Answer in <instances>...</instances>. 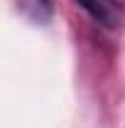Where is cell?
<instances>
[{
    "label": "cell",
    "mask_w": 125,
    "mask_h": 128,
    "mask_svg": "<svg viewBox=\"0 0 125 128\" xmlns=\"http://www.w3.org/2000/svg\"><path fill=\"white\" fill-rule=\"evenodd\" d=\"M17 10L37 25H47L54 15V0H15Z\"/></svg>",
    "instance_id": "6da1fadb"
},
{
    "label": "cell",
    "mask_w": 125,
    "mask_h": 128,
    "mask_svg": "<svg viewBox=\"0 0 125 128\" xmlns=\"http://www.w3.org/2000/svg\"><path fill=\"white\" fill-rule=\"evenodd\" d=\"M76 2L93 17V20L103 22V25H110V15H108V10H106V5H103L101 0H76Z\"/></svg>",
    "instance_id": "7a4b0ae2"
},
{
    "label": "cell",
    "mask_w": 125,
    "mask_h": 128,
    "mask_svg": "<svg viewBox=\"0 0 125 128\" xmlns=\"http://www.w3.org/2000/svg\"><path fill=\"white\" fill-rule=\"evenodd\" d=\"M108 2H113V5H118V8H125V0H108Z\"/></svg>",
    "instance_id": "3957f363"
}]
</instances>
